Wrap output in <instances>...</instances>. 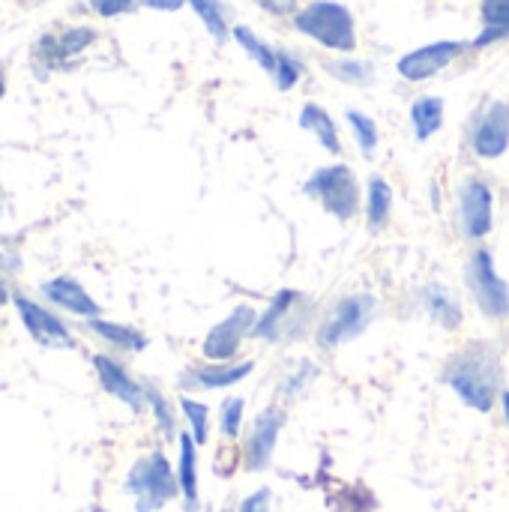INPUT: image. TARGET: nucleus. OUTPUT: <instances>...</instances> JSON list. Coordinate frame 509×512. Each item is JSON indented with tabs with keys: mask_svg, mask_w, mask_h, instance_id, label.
<instances>
[{
	"mask_svg": "<svg viewBox=\"0 0 509 512\" xmlns=\"http://www.w3.org/2000/svg\"><path fill=\"white\" fill-rule=\"evenodd\" d=\"M444 384L459 402L477 414H489L501 402V357L489 342L465 345L444 369Z\"/></svg>",
	"mask_w": 509,
	"mask_h": 512,
	"instance_id": "f257e3e1",
	"label": "nucleus"
},
{
	"mask_svg": "<svg viewBox=\"0 0 509 512\" xmlns=\"http://www.w3.org/2000/svg\"><path fill=\"white\" fill-rule=\"evenodd\" d=\"M123 492L132 498L135 512H162L171 501L180 498L177 468H171L162 450H153L129 468Z\"/></svg>",
	"mask_w": 509,
	"mask_h": 512,
	"instance_id": "f03ea898",
	"label": "nucleus"
},
{
	"mask_svg": "<svg viewBox=\"0 0 509 512\" xmlns=\"http://www.w3.org/2000/svg\"><path fill=\"white\" fill-rule=\"evenodd\" d=\"M294 27L321 42L330 51H354L357 48V27H354V15L348 6L336 3V0H315L309 6H303L294 15Z\"/></svg>",
	"mask_w": 509,
	"mask_h": 512,
	"instance_id": "7ed1b4c3",
	"label": "nucleus"
},
{
	"mask_svg": "<svg viewBox=\"0 0 509 512\" xmlns=\"http://www.w3.org/2000/svg\"><path fill=\"white\" fill-rule=\"evenodd\" d=\"M303 195L321 201V207L339 219V222H351L360 213L363 195H360V180L357 174L336 162V165H324L315 174H309V180L303 183Z\"/></svg>",
	"mask_w": 509,
	"mask_h": 512,
	"instance_id": "20e7f679",
	"label": "nucleus"
},
{
	"mask_svg": "<svg viewBox=\"0 0 509 512\" xmlns=\"http://www.w3.org/2000/svg\"><path fill=\"white\" fill-rule=\"evenodd\" d=\"M378 318V297L369 294V291H360V294H348L342 297L330 312L327 318L321 321L315 339L321 348L333 351V348H342L354 339H360L372 321Z\"/></svg>",
	"mask_w": 509,
	"mask_h": 512,
	"instance_id": "39448f33",
	"label": "nucleus"
},
{
	"mask_svg": "<svg viewBox=\"0 0 509 512\" xmlns=\"http://www.w3.org/2000/svg\"><path fill=\"white\" fill-rule=\"evenodd\" d=\"M12 306H15L18 321L24 324L27 336L36 345L54 348V351H75L78 348V339L72 336L69 324L51 306H42L39 300H33L21 291H12Z\"/></svg>",
	"mask_w": 509,
	"mask_h": 512,
	"instance_id": "423d86ee",
	"label": "nucleus"
},
{
	"mask_svg": "<svg viewBox=\"0 0 509 512\" xmlns=\"http://www.w3.org/2000/svg\"><path fill=\"white\" fill-rule=\"evenodd\" d=\"M456 222L468 240H486L495 228V195L483 177H468L456 195Z\"/></svg>",
	"mask_w": 509,
	"mask_h": 512,
	"instance_id": "0eeeda50",
	"label": "nucleus"
},
{
	"mask_svg": "<svg viewBox=\"0 0 509 512\" xmlns=\"http://www.w3.org/2000/svg\"><path fill=\"white\" fill-rule=\"evenodd\" d=\"M255 321H258V312L252 309V306H234L219 324H213L210 327V333L204 336V342H201V354H204V360L207 363H231L237 354H240V348H243V342L252 336V330H255Z\"/></svg>",
	"mask_w": 509,
	"mask_h": 512,
	"instance_id": "6e6552de",
	"label": "nucleus"
},
{
	"mask_svg": "<svg viewBox=\"0 0 509 512\" xmlns=\"http://www.w3.org/2000/svg\"><path fill=\"white\" fill-rule=\"evenodd\" d=\"M468 282H471L474 300L486 318H492V321L509 318V285L507 279H501L489 249L474 252L471 267H468Z\"/></svg>",
	"mask_w": 509,
	"mask_h": 512,
	"instance_id": "1a4fd4ad",
	"label": "nucleus"
},
{
	"mask_svg": "<svg viewBox=\"0 0 509 512\" xmlns=\"http://www.w3.org/2000/svg\"><path fill=\"white\" fill-rule=\"evenodd\" d=\"M306 303V294L294 291V288H282L270 297L267 309L258 312V321H255V330H252V339H261V342H282V339H297L300 327L294 318L303 315V306Z\"/></svg>",
	"mask_w": 509,
	"mask_h": 512,
	"instance_id": "9d476101",
	"label": "nucleus"
},
{
	"mask_svg": "<svg viewBox=\"0 0 509 512\" xmlns=\"http://www.w3.org/2000/svg\"><path fill=\"white\" fill-rule=\"evenodd\" d=\"M285 420H288V414L279 405L264 408L252 420V426L246 432V444H243V459H240L249 474H261V471L270 468L276 444H279V435L285 429Z\"/></svg>",
	"mask_w": 509,
	"mask_h": 512,
	"instance_id": "9b49d317",
	"label": "nucleus"
},
{
	"mask_svg": "<svg viewBox=\"0 0 509 512\" xmlns=\"http://www.w3.org/2000/svg\"><path fill=\"white\" fill-rule=\"evenodd\" d=\"M93 372H96L99 387L111 399H117L135 414L147 408V384H141L114 354H93Z\"/></svg>",
	"mask_w": 509,
	"mask_h": 512,
	"instance_id": "f8f14e48",
	"label": "nucleus"
},
{
	"mask_svg": "<svg viewBox=\"0 0 509 512\" xmlns=\"http://www.w3.org/2000/svg\"><path fill=\"white\" fill-rule=\"evenodd\" d=\"M471 147L480 159H501L509 147V102H489L474 120Z\"/></svg>",
	"mask_w": 509,
	"mask_h": 512,
	"instance_id": "ddd939ff",
	"label": "nucleus"
},
{
	"mask_svg": "<svg viewBox=\"0 0 509 512\" xmlns=\"http://www.w3.org/2000/svg\"><path fill=\"white\" fill-rule=\"evenodd\" d=\"M465 51L462 42H453V39H441V42H429V45H420L414 51H408L402 60H399V75L405 81H429L435 78L438 72H444L459 54Z\"/></svg>",
	"mask_w": 509,
	"mask_h": 512,
	"instance_id": "4468645a",
	"label": "nucleus"
},
{
	"mask_svg": "<svg viewBox=\"0 0 509 512\" xmlns=\"http://www.w3.org/2000/svg\"><path fill=\"white\" fill-rule=\"evenodd\" d=\"M39 294L48 300L51 309H60V312H69L75 318H84V321H93V318H102V306L96 303V297L72 276H54V279H45L39 285Z\"/></svg>",
	"mask_w": 509,
	"mask_h": 512,
	"instance_id": "2eb2a0df",
	"label": "nucleus"
},
{
	"mask_svg": "<svg viewBox=\"0 0 509 512\" xmlns=\"http://www.w3.org/2000/svg\"><path fill=\"white\" fill-rule=\"evenodd\" d=\"M252 372H255L252 360H243V363H198V366H189L180 375V390H186V393H192V390L195 393L231 390V387L243 384Z\"/></svg>",
	"mask_w": 509,
	"mask_h": 512,
	"instance_id": "dca6fc26",
	"label": "nucleus"
},
{
	"mask_svg": "<svg viewBox=\"0 0 509 512\" xmlns=\"http://www.w3.org/2000/svg\"><path fill=\"white\" fill-rule=\"evenodd\" d=\"M96 39V30L93 27H69L63 33H48L36 42V54L39 60L54 69V66H63L69 57L81 54L90 42Z\"/></svg>",
	"mask_w": 509,
	"mask_h": 512,
	"instance_id": "f3484780",
	"label": "nucleus"
},
{
	"mask_svg": "<svg viewBox=\"0 0 509 512\" xmlns=\"http://www.w3.org/2000/svg\"><path fill=\"white\" fill-rule=\"evenodd\" d=\"M177 483H180L183 512L201 510V486H198V444L192 441V435H189V432H180V438H177Z\"/></svg>",
	"mask_w": 509,
	"mask_h": 512,
	"instance_id": "a211bd4d",
	"label": "nucleus"
},
{
	"mask_svg": "<svg viewBox=\"0 0 509 512\" xmlns=\"http://www.w3.org/2000/svg\"><path fill=\"white\" fill-rule=\"evenodd\" d=\"M87 324V333L93 339H99L102 345H108L111 351L117 354H141L147 348V336L129 324H120V321H108V318H93V321H84Z\"/></svg>",
	"mask_w": 509,
	"mask_h": 512,
	"instance_id": "6ab92c4d",
	"label": "nucleus"
},
{
	"mask_svg": "<svg viewBox=\"0 0 509 512\" xmlns=\"http://www.w3.org/2000/svg\"><path fill=\"white\" fill-rule=\"evenodd\" d=\"M423 309L444 330H456L462 324V303H459V297L447 285H438V282L435 285H426V291H423Z\"/></svg>",
	"mask_w": 509,
	"mask_h": 512,
	"instance_id": "aec40b11",
	"label": "nucleus"
},
{
	"mask_svg": "<svg viewBox=\"0 0 509 512\" xmlns=\"http://www.w3.org/2000/svg\"><path fill=\"white\" fill-rule=\"evenodd\" d=\"M300 126L306 132L315 135V141L327 150V153H342V138H339V126L336 120L327 114V108L315 105V102H306L303 111H300Z\"/></svg>",
	"mask_w": 509,
	"mask_h": 512,
	"instance_id": "412c9836",
	"label": "nucleus"
},
{
	"mask_svg": "<svg viewBox=\"0 0 509 512\" xmlns=\"http://www.w3.org/2000/svg\"><path fill=\"white\" fill-rule=\"evenodd\" d=\"M390 213H393V186L381 174H372L366 183V225H369V231L387 228Z\"/></svg>",
	"mask_w": 509,
	"mask_h": 512,
	"instance_id": "4be33fe9",
	"label": "nucleus"
},
{
	"mask_svg": "<svg viewBox=\"0 0 509 512\" xmlns=\"http://www.w3.org/2000/svg\"><path fill=\"white\" fill-rule=\"evenodd\" d=\"M411 126L417 141H429L444 126V99L441 96H420L411 105Z\"/></svg>",
	"mask_w": 509,
	"mask_h": 512,
	"instance_id": "5701e85b",
	"label": "nucleus"
},
{
	"mask_svg": "<svg viewBox=\"0 0 509 512\" xmlns=\"http://www.w3.org/2000/svg\"><path fill=\"white\" fill-rule=\"evenodd\" d=\"M480 12H483V33L474 39V48L492 45L509 36V0H483Z\"/></svg>",
	"mask_w": 509,
	"mask_h": 512,
	"instance_id": "b1692460",
	"label": "nucleus"
},
{
	"mask_svg": "<svg viewBox=\"0 0 509 512\" xmlns=\"http://www.w3.org/2000/svg\"><path fill=\"white\" fill-rule=\"evenodd\" d=\"M147 411L153 414L156 429L162 432V438H165V441H177V438H180L177 411H174L171 399H168L159 387H153V384H147Z\"/></svg>",
	"mask_w": 509,
	"mask_h": 512,
	"instance_id": "393cba45",
	"label": "nucleus"
},
{
	"mask_svg": "<svg viewBox=\"0 0 509 512\" xmlns=\"http://www.w3.org/2000/svg\"><path fill=\"white\" fill-rule=\"evenodd\" d=\"M180 414L189 426V435L198 447H204L210 441V405H204L201 399L183 396L180 399Z\"/></svg>",
	"mask_w": 509,
	"mask_h": 512,
	"instance_id": "a878e982",
	"label": "nucleus"
},
{
	"mask_svg": "<svg viewBox=\"0 0 509 512\" xmlns=\"http://www.w3.org/2000/svg\"><path fill=\"white\" fill-rule=\"evenodd\" d=\"M234 39L240 42V48L264 69V72H270V75H276V48H270L267 42H261L258 36H255V30L252 27H243V24H237L234 30Z\"/></svg>",
	"mask_w": 509,
	"mask_h": 512,
	"instance_id": "bb28decb",
	"label": "nucleus"
},
{
	"mask_svg": "<svg viewBox=\"0 0 509 512\" xmlns=\"http://www.w3.org/2000/svg\"><path fill=\"white\" fill-rule=\"evenodd\" d=\"M348 123H351V132H354L357 144H360V153L366 159H372L375 150H378V141H381L378 123L369 114H363V111H348Z\"/></svg>",
	"mask_w": 509,
	"mask_h": 512,
	"instance_id": "cd10ccee",
	"label": "nucleus"
},
{
	"mask_svg": "<svg viewBox=\"0 0 509 512\" xmlns=\"http://www.w3.org/2000/svg\"><path fill=\"white\" fill-rule=\"evenodd\" d=\"M189 6L195 9V15L204 21V27L210 30L216 42L228 39V21H225V9L219 0H189Z\"/></svg>",
	"mask_w": 509,
	"mask_h": 512,
	"instance_id": "c85d7f7f",
	"label": "nucleus"
},
{
	"mask_svg": "<svg viewBox=\"0 0 509 512\" xmlns=\"http://www.w3.org/2000/svg\"><path fill=\"white\" fill-rule=\"evenodd\" d=\"M243 417H246V399L243 396H228L219 405V432H222V438H228V441L240 438Z\"/></svg>",
	"mask_w": 509,
	"mask_h": 512,
	"instance_id": "c756f323",
	"label": "nucleus"
},
{
	"mask_svg": "<svg viewBox=\"0 0 509 512\" xmlns=\"http://www.w3.org/2000/svg\"><path fill=\"white\" fill-rule=\"evenodd\" d=\"M327 72H330L333 78H339V81H345V84H357V87L375 81V69H372V63H366V60H339V63H327Z\"/></svg>",
	"mask_w": 509,
	"mask_h": 512,
	"instance_id": "7c9ffc66",
	"label": "nucleus"
},
{
	"mask_svg": "<svg viewBox=\"0 0 509 512\" xmlns=\"http://www.w3.org/2000/svg\"><path fill=\"white\" fill-rule=\"evenodd\" d=\"M300 75H303V63L294 57V54H288V51H276V87L279 90H291L297 81H300Z\"/></svg>",
	"mask_w": 509,
	"mask_h": 512,
	"instance_id": "2f4dec72",
	"label": "nucleus"
},
{
	"mask_svg": "<svg viewBox=\"0 0 509 512\" xmlns=\"http://www.w3.org/2000/svg\"><path fill=\"white\" fill-rule=\"evenodd\" d=\"M315 378H318V366H312V363H297V369L285 378V387H282V393L285 396H300L309 384H315Z\"/></svg>",
	"mask_w": 509,
	"mask_h": 512,
	"instance_id": "473e14b6",
	"label": "nucleus"
},
{
	"mask_svg": "<svg viewBox=\"0 0 509 512\" xmlns=\"http://www.w3.org/2000/svg\"><path fill=\"white\" fill-rule=\"evenodd\" d=\"M90 3V9L96 12V15H102V18H117V15H129V12H135V0H87Z\"/></svg>",
	"mask_w": 509,
	"mask_h": 512,
	"instance_id": "72a5a7b5",
	"label": "nucleus"
},
{
	"mask_svg": "<svg viewBox=\"0 0 509 512\" xmlns=\"http://www.w3.org/2000/svg\"><path fill=\"white\" fill-rule=\"evenodd\" d=\"M237 512H273V489H267V486L255 489L252 495H246L240 501Z\"/></svg>",
	"mask_w": 509,
	"mask_h": 512,
	"instance_id": "f704fd0d",
	"label": "nucleus"
},
{
	"mask_svg": "<svg viewBox=\"0 0 509 512\" xmlns=\"http://www.w3.org/2000/svg\"><path fill=\"white\" fill-rule=\"evenodd\" d=\"M147 9H159V12H174V9H180L183 3H189V0H141Z\"/></svg>",
	"mask_w": 509,
	"mask_h": 512,
	"instance_id": "c9c22d12",
	"label": "nucleus"
},
{
	"mask_svg": "<svg viewBox=\"0 0 509 512\" xmlns=\"http://www.w3.org/2000/svg\"><path fill=\"white\" fill-rule=\"evenodd\" d=\"M264 6H270L273 12H288V0H258Z\"/></svg>",
	"mask_w": 509,
	"mask_h": 512,
	"instance_id": "e433bc0d",
	"label": "nucleus"
},
{
	"mask_svg": "<svg viewBox=\"0 0 509 512\" xmlns=\"http://www.w3.org/2000/svg\"><path fill=\"white\" fill-rule=\"evenodd\" d=\"M501 408H504V423H507V432H509V390L501 393Z\"/></svg>",
	"mask_w": 509,
	"mask_h": 512,
	"instance_id": "4c0bfd02",
	"label": "nucleus"
},
{
	"mask_svg": "<svg viewBox=\"0 0 509 512\" xmlns=\"http://www.w3.org/2000/svg\"><path fill=\"white\" fill-rule=\"evenodd\" d=\"M6 300H12V291H9V285H6V279L0 276V303H6Z\"/></svg>",
	"mask_w": 509,
	"mask_h": 512,
	"instance_id": "58836bf2",
	"label": "nucleus"
},
{
	"mask_svg": "<svg viewBox=\"0 0 509 512\" xmlns=\"http://www.w3.org/2000/svg\"><path fill=\"white\" fill-rule=\"evenodd\" d=\"M3 93H6V72H3V63H0V99H3Z\"/></svg>",
	"mask_w": 509,
	"mask_h": 512,
	"instance_id": "ea45409f",
	"label": "nucleus"
},
{
	"mask_svg": "<svg viewBox=\"0 0 509 512\" xmlns=\"http://www.w3.org/2000/svg\"><path fill=\"white\" fill-rule=\"evenodd\" d=\"M6 213V192H3V186H0V216Z\"/></svg>",
	"mask_w": 509,
	"mask_h": 512,
	"instance_id": "a19ab883",
	"label": "nucleus"
},
{
	"mask_svg": "<svg viewBox=\"0 0 509 512\" xmlns=\"http://www.w3.org/2000/svg\"><path fill=\"white\" fill-rule=\"evenodd\" d=\"M219 512H231V510H219Z\"/></svg>",
	"mask_w": 509,
	"mask_h": 512,
	"instance_id": "79ce46f5",
	"label": "nucleus"
}]
</instances>
